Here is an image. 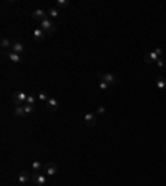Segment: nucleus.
<instances>
[{
  "instance_id": "obj_1",
  "label": "nucleus",
  "mask_w": 166,
  "mask_h": 186,
  "mask_svg": "<svg viewBox=\"0 0 166 186\" xmlns=\"http://www.w3.org/2000/svg\"><path fill=\"white\" fill-rule=\"evenodd\" d=\"M57 171H58L57 163H53V161H47V163L43 165V171H42V173L47 175V176H53V175H57Z\"/></svg>"
},
{
  "instance_id": "obj_2",
  "label": "nucleus",
  "mask_w": 166,
  "mask_h": 186,
  "mask_svg": "<svg viewBox=\"0 0 166 186\" xmlns=\"http://www.w3.org/2000/svg\"><path fill=\"white\" fill-rule=\"evenodd\" d=\"M27 98H28V95L23 93V92L13 93V103H15V107H23V105L27 103Z\"/></svg>"
},
{
  "instance_id": "obj_3",
  "label": "nucleus",
  "mask_w": 166,
  "mask_h": 186,
  "mask_svg": "<svg viewBox=\"0 0 166 186\" xmlns=\"http://www.w3.org/2000/svg\"><path fill=\"white\" fill-rule=\"evenodd\" d=\"M161 53H163V50L161 48H156V50H153V52H150V53H146V57H145V60L148 61V63H156V61L159 60V57H161Z\"/></svg>"
},
{
  "instance_id": "obj_4",
  "label": "nucleus",
  "mask_w": 166,
  "mask_h": 186,
  "mask_svg": "<svg viewBox=\"0 0 166 186\" xmlns=\"http://www.w3.org/2000/svg\"><path fill=\"white\" fill-rule=\"evenodd\" d=\"M32 181L37 186H43L47 183V175H43V173H32Z\"/></svg>"
},
{
  "instance_id": "obj_5",
  "label": "nucleus",
  "mask_w": 166,
  "mask_h": 186,
  "mask_svg": "<svg viewBox=\"0 0 166 186\" xmlns=\"http://www.w3.org/2000/svg\"><path fill=\"white\" fill-rule=\"evenodd\" d=\"M32 18H33V20H38L42 23L43 20H47V18H48V12L42 10V8H37V10L32 13Z\"/></svg>"
},
{
  "instance_id": "obj_6",
  "label": "nucleus",
  "mask_w": 166,
  "mask_h": 186,
  "mask_svg": "<svg viewBox=\"0 0 166 186\" xmlns=\"http://www.w3.org/2000/svg\"><path fill=\"white\" fill-rule=\"evenodd\" d=\"M40 28H42V30L43 32H45V33H53V32H55V23H53L52 20H50V18H47V20H43L42 23H40Z\"/></svg>"
},
{
  "instance_id": "obj_7",
  "label": "nucleus",
  "mask_w": 166,
  "mask_h": 186,
  "mask_svg": "<svg viewBox=\"0 0 166 186\" xmlns=\"http://www.w3.org/2000/svg\"><path fill=\"white\" fill-rule=\"evenodd\" d=\"M98 78L101 80V82H105V83H108V85H113V83H116V77L113 73H98Z\"/></svg>"
},
{
  "instance_id": "obj_8",
  "label": "nucleus",
  "mask_w": 166,
  "mask_h": 186,
  "mask_svg": "<svg viewBox=\"0 0 166 186\" xmlns=\"http://www.w3.org/2000/svg\"><path fill=\"white\" fill-rule=\"evenodd\" d=\"M3 55H5V57H7V58L10 60V61H13V63H20V61H22V57L18 55V53H13L12 50L3 52Z\"/></svg>"
},
{
  "instance_id": "obj_9",
  "label": "nucleus",
  "mask_w": 166,
  "mask_h": 186,
  "mask_svg": "<svg viewBox=\"0 0 166 186\" xmlns=\"http://www.w3.org/2000/svg\"><path fill=\"white\" fill-rule=\"evenodd\" d=\"M95 123H96V113H86L85 115V125L91 128V126H95Z\"/></svg>"
},
{
  "instance_id": "obj_10",
  "label": "nucleus",
  "mask_w": 166,
  "mask_h": 186,
  "mask_svg": "<svg viewBox=\"0 0 166 186\" xmlns=\"http://www.w3.org/2000/svg\"><path fill=\"white\" fill-rule=\"evenodd\" d=\"M47 110H48V111H57V110H58V102H57L55 98H48Z\"/></svg>"
},
{
  "instance_id": "obj_11",
  "label": "nucleus",
  "mask_w": 166,
  "mask_h": 186,
  "mask_svg": "<svg viewBox=\"0 0 166 186\" xmlns=\"http://www.w3.org/2000/svg\"><path fill=\"white\" fill-rule=\"evenodd\" d=\"M45 35H47V33L43 32L42 28H35V30H33V37H35L37 42H43V40H45Z\"/></svg>"
},
{
  "instance_id": "obj_12",
  "label": "nucleus",
  "mask_w": 166,
  "mask_h": 186,
  "mask_svg": "<svg viewBox=\"0 0 166 186\" xmlns=\"http://www.w3.org/2000/svg\"><path fill=\"white\" fill-rule=\"evenodd\" d=\"M23 50H25V47H23L22 43H18V42H13V45H12V52H13V53L22 55V53H23Z\"/></svg>"
},
{
  "instance_id": "obj_13",
  "label": "nucleus",
  "mask_w": 166,
  "mask_h": 186,
  "mask_svg": "<svg viewBox=\"0 0 166 186\" xmlns=\"http://www.w3.org/2000/svg\"><path fill=\"white\" fill-rule=\"evenodd\" d=\"M0 43H2V48H3V52H7V48H12V45H13L12 42L7 39V37H3V39L0 40Z\"/></svg>"
},
{
  "instance_id": "obj_14",
  "label": "nucleus",
  "mask_w": 166,
  "mask_h": 186,
  "mask_svg": "<svg viewBox=\"0 0 166 186\" xmlns=\"http://www.w3.org/2000/svg\"><path fill=\"white\" fill-rule=\"evenodd\" d=\"M32 170H33V173H40V171H43V165L40 163V161H33Z\"/></svg>"
},
{
  "instance_id": "obj_15",
  "label": "nucleus",
  "mask_w": 166,
  "mask_h": 186,
  "mask_svg": "<svg viewBox=\"0 0 166 186\" xmlns=\"http://www.w3.org/2000/svg\"><path fill=\"white\" fill-rule=\"evenodd\" d=\"M28 179H32L30 173H27V171H22V173H20V176H18V181H20V183H27Z\"/></svg>"
},
{
  "instance_id": "obj_16",
  "label": "nucleus",
  "mask_w": 166,
  "mask_h": 186,
  "mask_svg": "<svg viewBox=\"0 0 166 186\" xmlns=\"http://www.w3.org/2000/svg\"><path fill=\"white\" fill-rule=\"evenodd\" d=\"M156 87H158L159 90H164V88H166V82H164L163 77H158V78H156Z\"/></svg>"
},
{
  "instance_id": "obj_17",
  "label": "nucleus",
  "mask_w": 166,
  "mask_h": 186,
  "mask_svg": "<svg viewBox=\"0 0 166 186\" xmlns=\"http://www.w3.org/2000/svg\"><path fill=\"white\" fill-rule=\"evenodd\" d=\"M13 113H15V116H27L25 115V108L23 107H15V111Z\"/></svg>"
},
{
  "instance_id": "obj_18",
  "label": "nucleus",
  "mask_w": 166,
  "mask_h": 186,
  "mask_svg": "<svg viewBox=\"0 0 166 186\" xmlns=\"http://www.w3.org/2000/svg\"><path fill=\"white\" fill-rule=\"evenodd\" d=\"M58 13H60V12H58V8H48V17H50V18H57Z\"/></svg>"
},
{
  "instance_id": "obj_19",
  "label": "nucleus",
  "mask_w": 166,
  "mask_h": 186,
  "mask_svg": "<svg viewBox=\"0 0 166 186\" xmlns=\"http://www.w3.org/2000/svg\"><path fill=\"white\" fill-rule=\"evenodd\" d=\"M68 5H70V2H68V0H58V2H57V7H58V8L68 7Z\"/></svg>"
},
{
  "instance_id": "obj_20",
  "label": "nucleus",
  "mask_w": 166,
  "mask_h": 186,
  "mask_svg": "<svg viewBox=\"0 0 166 186\" xmlns=\"http://www.w3.org/2000/svg\"><path fill=\"white\" fill-rule=\"evenodd\" d=\"M25 105H32V107H35V95H28Z\"/></svg>"
},
{
  "instance_id": "obj_21",
  "label": "nucleus",
  "mask_w": 166,
  "mask_h": 186,
  "mask_svg": "<svg viewBox=\"0 0 166 186\" xmlns=\"http://www.w3.org/2000/svg\"><path fill=\"white\" fill-rule=\"evenodd\" d=\"M23 108H25V115H30L35 110V107H32V105H23Z\"/></svg>"
},
{
  "instance_id": "obj_22",
  "label": "nucleus",
  "mask_w": 166,
  "mask_h": 186,
  "mask_svg": "<svg viewBox=\"0 0 166 186\" xmlns=\"http://www.w3.org/2000/svg\"><path fill=\"white\" fill-rule=\"evenodd\" d=\"M38 98H40L42 102H45V103L48 102V97H47V93H45V92H40V93H38Z\"/></svg>"
},
{
  "instance_id": "obj_23",
  "label": "nucleus",
  "mask_w": 166,
  "mask_h": 186,
  "mask_svg": "<svg viewBox=\"0 0 166 186\" xmlns=\"http://www.w3.org/2000/svg\"><path fill=\"white\" fill-rule=\"evenodd\" d=\"M111 87V85H108V83H105V82H100V90H108Z\"/></svg>"
},
{
  "instance_id": "obj_24",
  "label": "nucleus",
  "mask_w": 166,
  "mask_h": 186,
  "mask_svg": "<svg viewBox=\"0 0 166 186\" xmlns=\"http://www.w3.org/2000/svg\"><path fill=\"white\" fill-rule=\"evenodd\" d=\"M105 111H106V110H105V107H100L98 110H96V115H103Z\"/></svg>"
},
{
  "instance_id": "obj_25",
  "label": "nucleus",
  "mask_w": 166,
  "mask_h": 186,
  "mask_svg": "<svg viewBox=\"0 0 166 186\" xmlns=\"http://www.w3.org/2000/svg\"><path fill=\"white\" fill-rule=\"evenodd\" d=\"M156 65H158L159 68H163V66H164V60H163V58H159L158 61H156Z\"/></svg>"
}]
</instances>
